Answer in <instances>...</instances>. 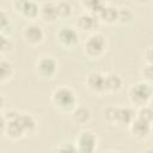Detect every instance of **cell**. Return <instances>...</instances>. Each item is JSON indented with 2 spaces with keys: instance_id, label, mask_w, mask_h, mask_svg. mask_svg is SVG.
I'll use <instances>...</instances> for the list:
<instances>
[{
  "instance_id": "19",
  "label": "cell",
  "mask_w": 153,
  "mask_h": 153,
  "mask_svg": "<svg viewBox=\"0 0 153 153\" xmlns=\"http://www.w3.org/2000/svg\"><path fill=\"white\" fill-rule=\"evenodd\" d=\"M14 75L13 63L6 59L0 57V84L8 82Z\"/></svg>"
},
{
  "instance_id": "2",
  "label": "cell",
  "mask_w": 153,
  "mask_h": 153,
  "mask_svg": "<svg viewBox=\"0 0 153 153\" xmlns=\"http://www.w3.org/2000/svg\"><path fill=\"white\" fill-rule=\"evenodd\" d=\"M136 110L133 106H116L111 105L105 109L104 117L105 121L116 127H128L130 122L135 118Z\"/></svg>"
},
{
  "instance_id": "14",
  "label": "cell",
  "mask_w": 153,
  "mask_h": 153,
  "mask_svg": "<svg viewBox=\"0 0 153 153\" xmlns=\"http://www.w3.org/2000/svg\"><path fill=\"white\" fill-rule=\"evenodd\" d=\"M18 121H19L22 128H23V131H24L25 136L33 135V134L37 131V129H38L37 121H36V118H35L31 114H27V112H19Z\"/></svg>"
},
{
  "instance_id": "23",
  "label": "cell",
  "mask_w": 153,
  "mask_h": 153,
  "mask_svg": "<svg viewBox=\"0 0 153 153\" xmlns=\"http://www.w3.org/2000/svg\"><path fill=\"white\" fill-rule=\"evenodd\" d=\"M136 117L152 123V121H153V110H152V106L151 105H145V106H141V108L136 109Z\"/></svg>"
},
{
  "instance_id": "15",
  "label": "cell",
  "mask_w": 153,
  "mask_h": 153,
  "mask_svg": "<svg viewBox=\"0 0 153 153\" xmlns=\"http://www.w3.org/2000/svg\"><path fill=\"white\" fill-rule=\"evenodd\" d=\"M123 88V79L120 74L110 72L105 74V93H117Z\"/></svg>"
},
{
  "instance_id": "25",
  "label": "cell",
  "mask_w": 153,
  "mask_h": 153,
  "mask_svg": "<svg viewBox=\"0 0 153 153\" xmlns=\"http://www.w3.org/2000/svg\"><path fill=\"white\" fill-rule=\"evenodd\" d=\"M51 153H78L74 143L72 142H63L56 146Z\"/></svg>"
},
{
  "instance_id": "8",
  "label": "cell",
  "mask_w": 153,
  "mask_h": 153,
  "mask_svg": "<svg viewBox=\"0 0 153 153\" xmlns=\"http://www.w3.org/2000/svg\"><path fill=\"white\" fill-rule=\"evenodd\" d=\"M36 73L44 79H51L55 76L59 69L57 61L51 56H41L36 61Z\"/></svg>"
},
{
  "instance_id": "3",
  "label": "cell",
  "mask_w": 153,
  "mask_h": 153,
  "mask_svg": "<svg viewBox=\"0 0 153 153\" xmlns=\"http://www.w3.org/2000/svg\"><path fill=\"white\" fill-rule=\"evenodd\" d=\"M152 96V85L147 81H137L133 84L128 90V99L133 108L135 106L136 109L145 105H151Z\"/></svg>"
},
{
  "instance_id": "20",
  "label": "cell",
  "mask_w": 153,
  "mask_h": 153,
  "mask_svg": "<svg viewBox=\"0 0 153 153\" xmlns=\"http://www.w3.org/2000/svg\"><path fill=\"white\" fill-rule=\"evenodd\" d=\"M56 10H57V16H59V20L60 19H67L72 16L73 13V8L71 2L68 1H57L56 2Z\"/></svg>"
},
{
  "instance_id": "6",
  "label": "cell",
  "mask_w": 153,
  "mask_h": 153,
  "mask_svg": "<svg viewBox=\"0 0 153 153\" xmlns=\"http://www.w3.org/2000/svg\"><path fill=\"white\" fill-rule=\"evenodd\" d=\"M24 42L30 47H37L42 44L45 39V32L42 26L36 23H30L24 26L22 32Z\"/></svg>"
},
{
  "instance_id": "10",
  "label": "cell",
  "mask_w": 153,
  "mask_h": 153,
  "mask_svg": "<svg viewBox=\"0 0 153 153\" xmlns=\"http://www.w3.org/2000/svg\"><path fill=\"white\" fill-rule=\"evenodd\" d=\"M12 6L13 10L26 20H32L38 18L39 5L35 1H13Z\"/></svg>"
},
{
  "instance_id": "12",
  "label": "cell",
  "mask_w": 153,
  "mask_h": 153,
  "mask_svg": "<svg viewBox=\"0 0 153 153\" xmlns=\"http://www.w3.org/2000/svg\"><path fill=\"white\" fill-rule=\"evenodd\" d=\"M98 26H99V20L96 14L84 12L76 18V27L82 32H87L91 35L97 30Z\"/></svg>"
},
{
  "instance_id": "22",
  "label": "cell",
  "mask_w": 153,
  "mask_h": 153,
  "mask_svg": "<svg viewBox=\"0 0 153 153\" xmlns=\"http://www.w3.org/2000/svg\"><path fill=\"white\" fill-rule=\"evenodd\" d=\"M81 5L86 8V12H88V13H92V14H96V16H97V14L100 12V10L104 7L105 2L93 0V1H84V2H81Z\"/></svg>"
},
{
  "instance_id": "29",
  "label": "cell",
  "mask_w": 153,
  "mask_h": 153,
  "mask_svg": "<svg viewBox=\"0 0 153 153\" xmlns=\"http://www.w3.org/2000/svg\"><path fill=\"white\" fill-rule=\"evenodd\" d=\"M5 130H6V120L2 112H0V137L5 136Z\"/></svg>"
},
{
  "instance_id": "13",
  "label": "cell",
  "mask_w": 153,
  "mask_h": 153,
  "mask_svg": "<svg viewBox=\"0 0 153 153\" xmlns=\"http://www.w3.org/2000/svg\"><path fill=\"white\" fill-rule=\"evenodd\" d=\"M38 18L48 24H53L59 20L57 16V10H56V2L51 1H45L39 5L38 10Z\"/></svg>"
},
{
  "instance_id": "9",
  "label": "cell",
  "mask_w": 153,
  "mask_h": 153,
  "mask_svg": "<svg viewBox=\"0 0 153 153\" xmlns=\"http://www.w3.org/2000/svg\"><path fill=\"white\" fill-rule=\"evenodd\" d=\"M127 128H128L130 135L134 139L139 140V141L147 140L152 134V123L147 122V121H143V120H141L136 116Z\"/></svg>"
},
{
  "instance_id": "24",
  "label": "cell",
  "mask_w": 153,
  "mask_h": 153,
  "mask_svg": "<svg viewBox=\"0 0 153 153\" xmlns=\"http://www.w3.org/2000/svg\"><path fill=\"white\" fill-rule=\"evenodd\" d=\"M13 49V43L5 33L0 32V55H6Z\"/></svg>"
},
{
  "instance_id": "5",
  "label": "cell",
  "mask_w": 153,
  "mask_h": 153,
  "mask_svg": "<svg viewBox=\"0 0 153 153\" xmlns=\"http://www.w3.org/2000/svg\"><path fill=\"white\" fill-rule=\"evenodd\" d=\"M78 153H96L98 146V139L91 130H81L74 142Z\"/></svg>"
},
{
  "instance_id": "31",
  "label": "cell",
  "mask_w": 153,
  "mask_h": 153,
  "mask_svg": "<svg viewBox=\"0 0 153 153\" xmlns=\"http://www.w3.org/2000/svg\"><path fill=\"white\" fill-rule=\"evenodd\" d=\"M143 153H152V148H151V147H148V148H146V149L143 151Z\"/></svg>"
},
{
  "instance_id": "32",
  "label": "cell",
  "mask_w": 153,
  "mask_h": 153,
  "mask_svg": "<svg viewBox=\"0 0 153 153\" xmlns=\"http://www.w3.org/2000/svg\"><path fill=\"white\" fill-rule=\"evenodd\" d=\"M105 153H118V152H115V151H108V152H105Z\"/></svg>"
},
{
  "instance_id": "30",
  "label": "cell",
  "mask_w": 153,
  "mask_h": 153,
  "mask_svg": "<svg viewBox=\"0 0 153 153\" xmlns=\"http://www.w3.org/2000/svg\"><path fill=\"white\" fill-rule=\"evenodd\" d=\"M5 105H6V99H5V97L0 93V112L5 109Z\"/></svg>"
},
{
  "instance_id": "7",
  "label": "cell",
  "mask_w": 153,
  "mask_h": 153,
  "mask_svg": "<svg viewBox=\"0 0 153 153\" xmlns=\"http://www.w3.org/2000/svg\"><path fill=\"white\" fill-rule=\"evenodd\" d=\"M57 43L65 49H73L80 42V36L76 29L71 26H62L56 32Z\"/></svg>"
},
{
  "instance_id": "11",
  "label": "cell",
  "mask_w": 153,
  "mask_h": 153,
  "mask_svg": "<svg viewBox=\"0 0 153 153\" xmlns=\"http://www.w3.org/2000/svg\"><path fill=\"white\" fill-rule=\"evenodd\" d=\"M86 87L94 94L102 96L105 93V74L98 71H93L87 74L85 79Z\"/></svg>"
},
{
  "instance_id": "28",
  "label": "cell",
  "mask_w": 153,
  "mask_h": 153,
  "mask_svg": "<svg viewBox=\"0 0 153 153\" xmlns=\"http://www.w3.org/2000/svg\"><path fill=\"white\" fill-rule=\"evenodd\" d=\"M152 47H147L143 50V61L146 65H152Z\"/></svg>"
},
{
  "instance_id": "16",
  "label": "cell",
  "mask_w": 153,
  "mask_h": 153,
  "mask_svg": "<svg viewBox=\"0 0 153 153\" xmlns=\"http://www.w3.org/2000/svg\"><path fill=\"white\" fill-rule=\"evenodd\" d=\"M19 116V115H18ZM18 116L13 120H10V121H6V130H5V136L8 137L10 140H19V139H23L25 137V134L23 131V128L18 121Z\"/></svg>"
},
{
  "instance_id": "4",
  "label": "cell",
  "mask_w": 153,
  "mask_h": 153,
  "mask_svg": "<svg viewBox=\"0 0 153 153\" xmlns=\"http://www.w3.org/2000/svg\"><path fill=\"white\" fill-rule=\"evenodd\" d=\"M108 47V38L100 32H93L86 38L84 43V51L87 57L97 60L104 56Z\"/></svg>"
},
{
  "instance_id": "27",
  "label": "cell",
  "mask_w": 153,
  "mask_h": 153,
  "mask_svg": "<svg viewBox=\"0 0 153 153\" xmlns=\"http://www.w3.org/2000/svg\"><path fill=\"white\" fill-rule=\"evenodd\" d=\"M141 74H142L143 81L151 82V80H152V76H153V68H152V65H146V63H145V66L142 67Z\"/></svg>"
},
{
  "instance_id": "26",
  "label": "cell",
  "mask_w": 153,
  "mask_h": 153,
  "mask_svg": "<svg viewBox=\"0 0 153 153\" xmlns=\"http://www.w3.org/2000/svg\"><path fill=\"white\" fill-rule=\"evenodd\" d=\"M10 29H11V20H10L8 16L2 10H0V32L5 33Z\"/></svg>"
},
{
  "instance_id": "1",
  "label": "cell",
  "mask_w": 153,
  "mask_h": 153,
  "mask_svg": "<svg viewBox=\"0 0 153 153\" xmlns=\"http://www.w3.org/2000/svg\"><path fill=\"white\" fill-rule=\"evenodd\" d=\"M51 103L61 112H72L78 106V96L75 91L66 85L56 87L51 92Z\"/></svg>"
},
{
  "instance_id": "21",
  "label": "cell",
  "mask_w": 153,
  "mask_h": 153,
  "mask_svg": "<svg viewBox=\"0 0 153 153\" xmlns=\"http://www.w3.org/2000/svg\"><path fill=\"white\" fill-rule=\"evenodd\" d=\"M133 19H134V13L131 12L130 8H128V7H120V8H118L117 23L128 24V23L133 22Z\"/></svg>"
},
{
  "instance_id": "18",
  "label": "cell",
  "mask_w": 153,
  "mask_h": 153,
  "mask_svg": "<svg viewBox=\"0 0 153 153\" xmlns=\"http://www.w3.org/2000/svg\"><path fill=\"white\" fill-rule=\"evenodd\" d=\"M71 116H72V121L74 123L84 126V124H86V123L90 122V120H91V111L86 106H81V105L79 106L78 105L72 111V115Z\"/></svg>"
},
{
  "instance_id": "17",
  "label": "cell",
  "mask_w": 153,
  "mask_h": 153,
  "mask_svg": "<svg viewBox=\"0 0 153 153\" xmlns=\"http://www.w3.org/2000/svg\"><path fill=\"white\" fill-rule=\"evenodd\" d=\"M117 13H118V7L105 4L104 7L100 10V12L97 14V17H98L99 23L112 25V24L117 23Z\"/></svg>"
}]
</instances>
